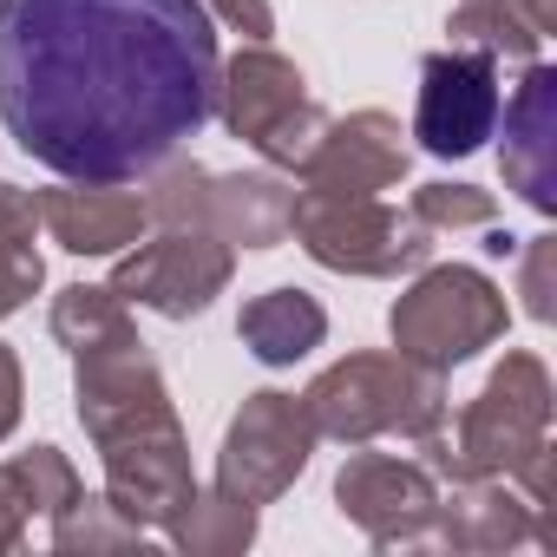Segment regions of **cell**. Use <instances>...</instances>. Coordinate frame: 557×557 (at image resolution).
<instances>
[{
    "mask_svg": "<svg viewBox=\"0 0 557 557\" xmlns=\"http://www.w3.org/2000/svg\"><path fill=\"white\" fill-rule=\"evenodd\" d=\"M203 0H0V125L66 184H138L216 106Z\"/></svg>",
    "mask_w": 557,
    "mask_h": 557,
    "instance_id": "1",
    "label": "cell"
},
{
    "mask_svg": "<svg viewBox=\"0 0 557 557\" xmlns=\"http://www.w3.org/2000/svg\"><path fill=\"white\" fill-rule=\"evenodd\" d=\"M236 275V249L210 230H158L112 256L106 289L132 309H151L164 322H197Z\"/></svg>",
    "mask_w": 557,
    "mask_h": 557,
    "instance_id": "8",
    "label": "cell"
},
{
    "mask_svg": "<svg viewBox=\"0 0 557 557\" xmlns=\"http://www.w3.org/2000/svg\"><path fill=\"white\" fill-rule=\"evenodd\" d=\"M79 472L60 446H27L21 459H0V550H21L27 518H53L66 498H79Z\"/></svg>",
    "mask_w": 557,
    "mask_h": 557,
    "instance_id": "20",
    "label": "cell"
},
{
    "mask_svg": "<svg viewBox=\"0 0 557 557\" xmlns=\"http://www.w3.org/2000/svg\"><path fill=\"white\" fill-rule=\"evenodd\" d=\"M407 210L440 236V230H485L498 216V197L479 190V184H420Z\"/></svg>",
    "mask_w": 557,
    "mask_h": 557,
    "instance_id": "24",
    "label": "cell"
},
{
    "mask_svg": "<svg viewBox=\"0 0 557 557\" xmlns=\"http://www.w3.org/2000/svg\"><path fill=\"white\" fill-rule=\"evenodd\" d=\"M550 368L524 348H511L485 387L466 400L459 420H446L440 433L413 440L420 446V466L446 485H466V479H518L531 459L550 453Z\"/></svg>",
    "mask_w": 557,
    "mask_h": 557,
    "instance_id": "2",
    "label": "cell"
},
{
    "mask_svg": "<svg viewBox=\"0 0 557 557\" xmlns=\"http://www.w3.org/2000/svg\"><path fill=\"white\" fill-rule=\"evenodd\" d=\"M210 112L269 171H296L309 158V145L322 138V125H329V112L309 99L302 66L283 60L269 40H243V53H230L216 66V106Z\"/></svg>",
    "mask_w": 557,
    "mask_h": 557,
    "instance_id": "6",
    "label": "cell"
},
{
    "mask_svg": "<svg viewBox=\"0 0 557 557\" xmlns=\"http://www.w3.org/2000/svg\"><path fill=\"white\" fill-rule=\"evenodd\" d=\"M236 342L262 361V368H296L302 355H315L329 342V309L309 289H269L249 296L236 315Z\"/></svg>",
    "mask_w": 557,
    "mask_h": 557,
    "instance_id": "18",
    "label": "cell"
},
{
    "mask_svg": "<svg viewBox=\"0 0 557 557\" xmlns=\"http://www.w3.org/2000/svg\"><path fill=\"white\" fill-rule=\"evenodd\" d=\"M73 400H79V426L92 433V446L119 440V433H138V426L177 420L171 387H164L151 348L138 342V322L73 348Z\"/></svg>",
    "mask_w": 557,
    "mask_h": 557,
    "instance_id": "10",
    "label": "cell"
},
{
    "mask_svg": "<svg viewBox=\"0 0 557 557\" xmlns=\"http://www.w3.org/2000/svg\"><path fill=\"white\" fill-rule=\"evenodd\" d=\"M335 505L348 524L368 531V544L381 550H413L433 531L440 511V479L420 459H394V453H348L335 472Z\"/></svg>",
    "mask_w": 557,
    "mask_h": 557,
    "instance_id": "12",
    "label": "cell"
},
{
    "mask_svg": "<svg viewBox=\"0 0 557 557\" xmlns=\"http://www.w3.org/2000/svg\"><path fill=\"white\" fill-rule=\"evenodd\" d=\"M315 420L302 407V394H283V387H256L243 394L236 420L223 426V446H216V485L249 498V505H275L315 459Z\"/></svg>",
    "mask_w": 557,
    "mask_h": 557,
    "instance_id": "9",
    "label": "cell"
},
{
    "mask_svg": "<svg viewBox=\"0 0 557 557\" xmlns=\"http://www.w3.org/2000/svg\"><path fill=\"white\" fill-rule=\"evenodd\" d=\"M289 236L335 275H407L433 256V230L413 210H394L381 197H322L296 190Z\"/></svg>",
    "mask_w": 557,
    "mask_h": 557,
    "instance_id": "7",
    "label": "cell"
},
{
    "mask_svg": "<svg viewBox=\"0 0 557 557\" xmlns=\"http://www.w3.org/2000/svg\"><path fill=\"white\" fill-rule=\"evenodd\" d=\"M518 249H524V269H518L524 315H531V322H550V315H557V236H531V243H518Z\"/></svg>",
    "mask_w": 557,
    "mask_h": 557,
    "instance_id": "25",
    "label": "cell"
},
{
    "mask_svg": "<svg viewBox=\"0 0 557 557\" xmlns=\"http://www.w3.org/2000/svg\"><path fill=\"white\" fill-rule=\"evenodd\" d=\"M309 420L322 440H342V446H368L381 433H400V440H426L453 420V400H446V374L407 361V355H348L335 368H322L302 394Z\"/></svg>",
    "mask_w": 557,
    "mask_h": 557,
    "instance_id": "3",
    "label": "cell"
},
{
    "mask_svg": "<svg viewBox=\"0 0 557 557\" xmlns=\"http://www.w3.org/2000/svg\"><path fill=\"white\" fill-rule=\"evenodd\" d=\"M498 60L479 47H440L420 60V99H413V138L433 158H472L498 132Z\"/></svg>",
    "mask_w": 557,
    "mask_h": 557,
    "instance_id": "11",
    "label": "cell"
},
{
    "mask_svg": "<svg viewBox=\"0 0 557 557\" xmlns=\"http://www.w3.org/2000/svg\"><path fill=\"white\" fill-rule=\"evenodd\" d=\"M505 119V184L537 210L557 216V73L550 66H524L518 92L498 106Z\"/></svg>",
    "mask_w": 557,
    "mask_h": 557,
    "instance_id": "15",
    "label": "cell"
},
{
    "mask_svg": "<svg viewBox=\"0 0 557 557\" xmlns=\"http://www.w3.org/2000/svg\"><path fill=\"white\" fill-rule=\"evenodd\" d=\"M21 400H27L21 361H14V348H8V342H0V440H8V433L21 426Z\"/></svg>",
    "mask_w": 557,
    "mask_h": 557,
    "instance_id": "27",
    "label": "cell"
},
{
    "mask_svg": "<svg viewBox=\"0 0 557 557\" xmlns=\"http://www.w3.org/2000/svg\"><path fill=\"white\" fill-rule=\"evenodd\" d=\"M505 322H511L505 289L472 262H433V269L420 262V275L387 309L394 355H407V361H420L433 374H453L472 355H485L505 335Z\"/></svg>",
    "mask_w": 557,
    "mask_h": 557,
    "instance_id": "5",
    "label": "cell"
},
{
    "mask_svg": "<svg viewBox=\"0 0 557 557\" xmlns=\"http://www.w3.org/2000/svg\"><path fill=\"white\" fill-rule=\"evenodd\" d=\"M296 171H302V190H322V197H381L407 177V132L394 112H374V106L329 119Z\"/></svg>",
    "mask_w": 557,
    "mask_h": 557,
    "instance_id": "14",
    "label": "cell"
},
{
    "mask_svg": "<svg viewBox=\"0 0 557 557\" xmlns=\"http://www.w3.org/2000/svg\"><path fill=\"white\" fill-rule=\"evenodd\" d=\"M203 8H210V21H223L243 40H269L275 34V8H269V0H203Z\"/></svg>",
    "mask_w": 557,
    "mask_h": 557,
    "instance_id": "26",
    "label": "cell"
},
{
    "mask_svg": "<svg viewBox=\"0 0 557 557\" xmlns=\"http://www.w3.org/2000/svg\"><path fill=\"white\" fill-rule=\"evenodd\" d=\"M53 550H145V524H132L106 492H79L53 511Z\"/></svg>",
    "mask_w": 557,
    "mask_h": 557,
    "instance_id": "23",
    "label": "cell"
},
{
    "mask_svg": "<svg viewBox=\"0 0 557 557\" xmlns=\"http://www.w3.org/2000/svg\"><path fill=\"white\" fill-rule=\"evenodd\" d=\"M99 466H106V498L145 524V531H164L190 492H197V472H190V440L177 420L164 426H138V433H119V440H99Z\"/></svg>",
    "mask_w": 557,
    "mask_h": 557,
    "instance_id": "13",
    "label": "cell"
},
{
    "mask_svg": "<svg viewBox=\"0 0 557 557\" xmlns=\"http://www.w3.org/2000/svg\"><path fill=\"white\" fill-rule=\"evenodd\" d=\"M34 203H40V230L66 256H119L151 230L145 190H119V184H60V190H34Z\"/></svg>",
    "mask_w": 557,
    "mask_h": 557,
    "instance_id": "16",
    "label": "cell"
},
{
    "mask_svg": "<svg viewBox=\"0 0 557 557\" xmlns=\"http://www.w3.org/2000/svg\"><path fill=\"white\" fill-rule=\"evenodd\" d=\"M256 511H262V505H249V498L210 485V492H190V505L164 524V537H171L184 557H236V550L256 544Z\"/></svg>",
    "mask_w": 557,
    "mask_h": 557,
    "instance_id": "22",
    "label": "cell"
},
{
    "mask_svg": "<svg viewBox=\"0 0 557 557\" xmlns=\"http://www.w3.org/2000/svg\"><path fill=\"white\" fill-rule=\"evenodd\" d=\"M557 27V0H453L446 34L453 47H479L492 60H537L544 34Z\"/></svg>",
    "mask_w": 557,
    "mask_h": 557,
    "instance_id": "19",
    "label": "cell"
},
{
    "mask_svg": "<svg viewBox=\"0 0 557 557\" xmlns=\"http://www.w3.org/2000/svg\"><path fill=\"white\" fill-rule=\"evenodd\" d=\"M550 537L537 505L524 492H511L505 479H466L453 485V498H440L433 511V531L426 544H446V550H518V544H537Z\"/></svg>",
    "mask_w": 557,
    "mask_h": 557,
    "instance_id": "17",
    "label": "cell"
},
{
    "mask_svg": "<svg viewBox=\"0 0 557 557\" xmlns=\"http://www.w3.org/2000/svg\"><path fill=\"white\" fill-rule=\"evenodd\" d=\"M40 203L34 190L0 177V322L21 315L34 302V289L47 283V256H40Z\"/></svg>",
    "mask_w": 557,
    "mask_h": 557,
    "instance_id": "21",
    "label": "cell"
},
{
    "mask_svg": "<svg viewBox=\"0 0 557 557\" xmlns=\"http://www.w3.org/2000/svg\"><path fill=\"white\" fill-rule=\"evenodd\" d=\"M138 184H145V210L158 230H210L230 249H275L289 236L296 190L275 171H210V164L171 151Z\"/></svg>",
    "mask_w": 557,
    "mask_h": 557,
    "instance_id": "4",
    "label": "cell"
},
{
    "mask_svg": "<svg viewBox=\"0 0 557 557\" xmlns=\"http://www.w3.org/2000/svg\"><path fill=\"white\" fill-rule=\"evenodd\" d=\"M485 256H518V236H511V230H492V223H485Z\"/></svg>",
    "mask_w": 557,
    "mask_h": 557,
    "instance_id": "28",
    "label": "cell"
}]
</instances>
